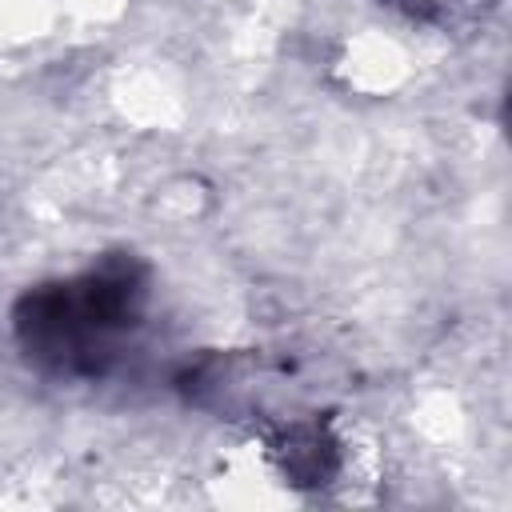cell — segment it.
<instances>
[{"mask_svg": "<svg viewBox=\"0 0 512 512\" xmlns=\"http://www.w3.org/2000/svg\"><path fill=\"white\" fill-rule=\"evenodd\" d=\"M392 8L408 12L412 20L424 24H440V28H456L468 20H480L496 0H388Z\"/></svg>", "mask_w": 512, "mask_h": 512, "instance_id": "3957f363", "label": "cell"}, {"mask_svg": "<svg viewBox=\"0 0 512 512\" xmlns=\"http://www.w3.org/2000/svg\"><path fill=\"white\" fill-rule=\"evenodd\" d=\"M268 456L292 488H328L344 468V440L320 416L288 420L268 436Z\"/></svg>", "mask_w": 512, "mask_h": 512, "instance_id": "7a4b0ae2", "label": "cell"}, {"mask_svg": "<svg viewBox=\"0 0 512 512\" xmlns=\"http://www.w3.org/2000/svg\"><path fill=\"white\" fill-rule=\"evenodd\" d=\"M148 268L132 252H112L76 276L28 288L16 300V344L48 376L96 380L120 364L144 328Z\"/></svg>", "mask_w": 512, "mask_h": 512, "instance_id": "6da1fadb", "label": "cell"}]
</instances>
